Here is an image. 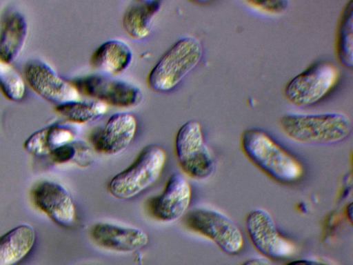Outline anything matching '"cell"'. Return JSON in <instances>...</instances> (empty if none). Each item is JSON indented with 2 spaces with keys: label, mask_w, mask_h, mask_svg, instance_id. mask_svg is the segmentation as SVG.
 I'll list each match as a JSON object with an SVG mask.
<instances>
[{
  "label": "cell",
  "mask_w": 353,
  "mask_h": 265,
  "mask_svg": "<svg viewBox=\"0 0 353 265\" xmlns=\"http://www.w3.org/2000/svg\"><path fill=\"white\" fill-rule=\"evenodd\" d=\"M240 145L245 157L272 179L289 184L303 175L301 163L271 136L258 128L245 130Z\"/></svg>",
  "instance_id": "cell-1"
},
{
  "label": "cell",
  "mask_w": 353,
  "mask_h": 265,
  "mask_svg": "<svg viewBox=\"0 0 353 265\" xmlns=\"http://www.w3.org/2000/svg\"><path fill=\"white\" fill-rule=\"evenodd\" d=\"M279 125L290 139L304 144H334L346 139L352 130L348 116L339 112L316 114L290 113Z\"/></svg>",
  "instance_id": "cell-2"
},
{
  "label": "cell",
  "mask_w": 353,
  "mask_h": 265,
  "mask_svg": "<svg viewBox=\"0 0 353 265\" xmlns=\"http://www.w3.org/2000/svg\"><path fill=\"white\" fill-rule=\"evenodd\" d=\"M203 54V46L197 38L188 36L179 39L150 70L148 86L158 92L172 90L199 63Z\"/></svg>",
  "instance_id": "cell-3"
},
{
  "label": "cell",
  "mask_w": 353,
  "mask_h": 265,
  "mask_svg": "<svg viewBox=\"0 0 353 265\" xmlns=\"http://www.w3.org/2000/svg\"><path fill=\"white\" fill-rule=\"evenodd\" d=\"M165 161L163 148L156 145L144 147L128 168L111 179L108 188L110 193L123 200L136 197L157 179Z\"/></svg>",
  "instance_id": "cell-4"
},
{
  "label": "cell",
  "mask_w": 353,
  "mask_h": 265,
  "mask_svg": "<svg viewBox=\"0 0 353 265\" xmlns=\"http://www.w3.org/2000/svg\"><path fill=\"white\" fill-rule=\"evenodd\" d=\"M339 78V70L334 64L325 61H316L286 84L284 96L294 106H311L332 90Z\"/></svg>",
  "instance_id": "cell-5"
},
{
  "label": "cell",
  "mask_w": 353,
  "mask_h": 265,
  "mask_svg": "<svg viewBox=\"0 0 353 265\" xmlns=\"http://www.w3.org/2000/svg\"><path fill=\"white\" fill-rule=\"evenodd\" d=\"M186 226L213 242L228 255L239 253L244 244L243 235L236 224L225 214L212 209L199 208L189 212Z\"/></svg>",
  "instance_id": "cell-6"
},
{
  "label": "cell",
  "mask_w": 353,
  "mask_h": 265,
  "mask_svg": "<svg viewBox=\"0 0 353 265\" xmlns=\"http://www.w3.org/2000/svg\"><path fill=\"white\" fill-rule=\"evenodd\" d=\"M175 153L181 170L194 179H204L214 171L213 157L206 146L200 124L189 121L176 132Z\"/></svg>",
  "instance_id": "cell-7"
},
{
  "label": "cell",
  "mask_w": 353,
  "mask_h": 265,
  "mask_svg": "<svg viewBox=\"0 0 353 265\" xmlns=\"http://www.w3.org/2000/svg\"><path fill=\"white\" fill-rule=\"evenodd\" d=\"M248 235L256 250L272 259H281L292 256L294 244L278 230L272 215L264 209H255L245 219Z\"/></svg>",
  "instance_id": "cell-8"
},
{
  "label": "cell",
  "mask_w": 353,
  "mask_h": 265,
  "mask_svg": "<svg viewBox=\"0 0 353 265\" xmlns=\"http://www.w3.org/2000/svg\"><path fill=\"white\" fill-rule=\"evenodd\" d=\"M78 92L119 108L137 105L142 99L141 90L134 85L99 75H88L74 80Z\"/></svg>",
  "instance_id": "cell-9"
},
{
  "label": "cell",
  "mask_w": 353,
  "mask_h": 265,
  "mask_svg": "<svg viewBox=\"0 0 353 265\" xmlns=\"http://www.w3.org/2000/svg\"><path fill=\"white\" fill-rule=\"evenodd\" d=\"M25 76L29 86L48 102L60 106L79 99L76 88L39 60L28 63Z\"/></svg>",
  "instance_id": "cell-10"
},
{
  "label": "cell",
  "mask_w": 353,
  "mask_h": 265,
  "mask_svg": "<svg viewBox=\"0 0 353 265\" xmlns=\"http://www.w3.org/2000/svg\"><path fill=\"white\" fill-rule=\"evenodd\" d=\"M190 200V184L181 173L175 172L168 179L162 193L148 201V209L155 219L172 222L184 214Z\"/></svg>",
  "instance_id": "cell-11"
},
{
  "label": "cell",
  "mask_w": 353,
  "mask_h": 265,
  "mask_svg": "<svg viewBox=\"0 0 353 265\" xmlns=\"http://www.w3.org/2000/svg\"><path fill=\"white\" fill-rule=\"evenodd\" d=\"M137 130V120L129 112L112 115L103 128L91 136V142L99 153L115 155L124 150L132 142Z\"/></svg>",
  "instance_id": "cell-12"
},
{
  "label": "cell",
  "mask_w": 353,
  "mask_h": 265,
  "mask_svg": "<svg viewBox=\"0 0 353 265\" xmlns=\"http://www.w3.org/2000/svg\"><path fill=\"white\" fill-rule=\"evenodd\" d=\"M32 198L35 206L57 224L69 227L74 222V203L68 191L61 185L42 181L34 188Z\"/></svg>",
  "instance_id": "cell-13"
},
{
  "label": "cell",
  "mask_w": 353,
  "mask_h": 265,
  "mask_svg": "<svg viewBox=\"0 0 353 265\" xmlns=\"http://www.w3.org/2000/svg\"><path fill=\"white\" fill-rule=\"evenodd\" d=\"M90 235L99 247L119 253L134 252L143 248L148 242V235L143 230L108 222L94 224Z\"/></svg>",
  "instance_id": "cell-14"
},
{
  "label": "cell",
  "mask_w": 353,
  "mask_h": 265,
  "mask_svg": "<svg viewBox=\"0 0 353 265\" xmlns=\"http://www.w3.org/2000/svg\"><path fill=\"white\" fill-rule=\"evenodd\" d=\"M77 130L65 123H54L30 135L23 144L24 148L36 156L50 155L55 149L73 142Z\"/></svg>",
  "instance_id": "cell-15"
},
{
  "label": "cell",
  "mask_w": 353,
  "mask_h": 265,
  "mask_svg": "<svg viewBox=\"0 0 353 265\" xmlns=\"http://www.w3.org/2000/svg\"><path fill=\"white\" fill-rule=\"evenodd\" d=\"M132 53L123 41L111 39L103 43L92 55L91 67L107 75H117L130 64Z\"/></svg>",
  "instance_id": "cell-16"
},
{
  "label": "cell",
  "mask_w": 353,
  "mask_h": 265,
  "mask_svg": "<svg viewBox=\"0 0 353 265\" xmlns=\"http://www.w3.org/2000/svg\"><path fill=\"white\" fill-rule=\"evenodd\" d=\"M35 242L34 229L20 225L0 237V265H16L32 251Z\"/></svg>",
  "instance_id": "cell-17"
},
{
  "label": "cell",
  "mask_w": 353,
  "mask_h": 265,
  "mask_svg": "<svg viewBox=\"0 0 353 265\" xmlns=\"http://www.w3.org/2000/svg\"><path fill=\"white\" fill-rule=\"evenodd\" d=\"M28 26L23 15L17 11L8 12L0 30V59L10 63L21 50L27 35Z\"/></svg>",
  "instance_id": "cell-18"
},
{
  "label": "cell",
  "mask_w": 353,
  "mask_h": 265,
  "mask_svg": "<svg viewBox=\"0 0 353 265\" xmlns=\"http://www.w3.org/2000/svg\"><path fill=\"white\" fill-rule=\"evenodd\" d=\"M161 6L160 1H134L128 7L123 17V26L126 33L135 39L147 37Z\"/></svg>",
  "instance_id": "cell-19"
},
{
  "label": "cell",
  "mask_w": 353,
  "mask_h": 265,
  "mask_svg": "<svg viewBox=\"0 0 353 265\" xmlns=\"http://www.w3.org/2000/svg\"><path fill=\"white\" fill-rule=\"evenodd\" d=\"M338 61L352 69L353 66V1H347L339 17L335 39Z\"/></svg>",
  "instance_id": "cell-20"
},
{
  "label": "cell",
  "mask_w": 353,
  "mask_h": 265,
  "mask_svg": "<svg viewBox=\"0 0 353 265\" xmlns=\"http://www.w3.org/2000/svg\"><path fill=\"white\" fill-rule=\"evenodd\" d=\"M107 109L105 104L97 100L74 101L57 106L56 110L68 121L83 124L97 119Z\"/></svg>",
  "instance_id": "cell-21"
},
{
  "label": "cell",
  "mask_w": 353,
  "mask_h": 265,
  "mask_svg": "<svg viewBox=\"0 0 353 265\" xmlns=\"http://www.w3.org/2000/svg\"><path fill=\"white\" fill-rule=\"evenodd\" d=\"M0 90L8 99L20 101L25 95L23 79L8 63L0 59Z\"/></svg>",
  "instance_id": "cell-22"
},
{
  "label": "cell",
  "mask_w": 353,
  "mask_h": 265,
  "mask_svg": "<svg viewBox=\"0 0 353 265\" xmlns=\"http://www.w3.org/2000/svg\"><path fill=\"white\" fill-rule=\"evenodd\" d=\"M245 3L251 8L269 14H280L288 6L286 1H247Z\"/></svg>",
  "instance_id": "cell-23"
},
{
  "label": "cell",
  "mask_w": 353,
  "mask_h": 265,
  "mask_svg": "<svg viewBox=\"0 0 353 265\" xmlns=\"http://www.w3.org/2000/svg\"><path fill=\"white\" fill-rule=\"evenodd\" d=\"M76 153V143L72 142L55 149L50 155L54 162L63 164L74 160Z\"/></svg>",
  "instance_id": "cell-24"
},
{
  "label": "cell",
  "mask_w": 353,
  "mask_h": 265,
  "mask_svg": "<svg viewBox=\"0 0 353 265\" xmlns=\"http://www.w3.org/2000/svg\"><path fill=\"white\" fill-rule=\"evenodd\" d=\"M284 265H330L325 262L311 259H294L287 262Z\"/></svg>",
  "instance_id": "cell-25"
},
{
  "label": "cell",
  "mask_w": 353,
  "mask_h": 265,
  "mask_svg": "<svg viewBox=\"0 0 353 265\" xmlns=\"http://www.w3.org/2000/svg\"><path fill=\"white\" fill-rule=\"evenodd\" d=\"M241 265H269L263 258L253 257L245 261Z\"/></svg>",
  "instance_id": "cell-26"
},
{
  "label": "cell",
  "mask_w": 353,
  "mask_h": 265,
  "mask_svg": "<svg viewBox=\"0 0 353 265\" xmlns=\"http://www.w3.org/2000/svg\"><path fill=\"white\" fill-rule=\"evenodd\" d=\"M352 204H350V205L347 207V215L349 216V219L350 222H352Z\"/></svg>",
  "instance_id": "cell-27"
}]
</instances>
